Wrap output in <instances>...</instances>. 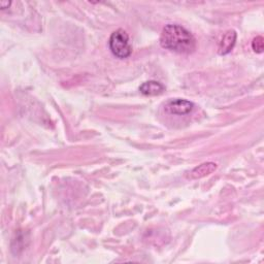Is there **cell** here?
Here are the masks:
<instances>
[{"label": "cell", "mask_w": 264, "mask_h": 264, "mask_svg": "<svg viewBox=\"0 0 264 264\" xmlns=\"http://www.w3.org/2000/svg\"><path fill=\"white\" fill-rule=\"evenodd\" d=\"M238 34L234 30H228L222 37L218 52L220 55H226L232 51V49L236 46Z\"/></svg>", "instance_id": "5"}, {"label": "cell", "mask_w": 264, "mask_h": 264, "mask_svg": "<svg viewBox=\"0 0 264 264\" xmlns=\"http://www.w3.org/2000/svg\"><path fill=\"white\" fill-rule=\"evenodd\" d=\"M160 45L166 50L179 54H191L196 49L193 34L178 24H168L162 29Z\"/></svg>", "instance_id": "1"}, {"label": "cell", "mask_w": 264, "mask_h": 264, "mask_svg": "<svg viewBox=\"0 0 264 264\" xmlns=\"http://www.w3.org/2000/svg\"><path fill=\"white\" fill-rule=\"evenodd\" d=\"M217 169V164L214 162H205L197 167H195L192 171L190 177L191 179H201L207 177V175L213 173Z\"/></svg>", "instance_id": "6"}, {"label": "cell", "mask_w": 264, "mask_h": 264, "mask_svg": "<svg viewBox=\"0 0 264 264\" xmlns=\"http://www.w3.org/2000/svg\"><path fill=\"white\" fill-rule=\"evenodd\" d=\"M139 91L144 96H157L165 91V87L157 81H148L140 85Z\"/></svg>", "instance_id": "4"}, {"label": "cell", "mask_w": 264, "mask_h": 264, "mask_svg": "<svg viewBox=\"0 0 264 264\" xmlns=\"http://www.w3.org/2000/svg\"><path fill=\"white\" fill-rule=\"evenodd\" d=\"M12 3H9V2H0V7H2L3 10H6V9H9L11 7Z\"/></svg>", "instance_id": "8"}, {"label": "cell", "mask_w": 264, "mask_h": 264, "mask_svg": "<svg viewBox=\"0 0 264 264\" xmlns=\"http://www.w3.org/2000/svg\"><path fill=\"white\" fill-rule=\"evenodd\" d=\"M165 111L171 115H179L184 116L190 114L194 109V103L181 98H175L168 100L164 105Z\"/></svg>", "instance_id": "3"}, {"label": "cell", "mask_w": 264, "mask_h": 264, "mask_svg": "<svg viewBox=\"0 0 264 264\" xmlns=\"http://www.w3.org/2000/svg\"><path fill=\"white\" fill-rule=\"evenodd\" d=\"M252 48L256 53H262L264 50V40L262 36H256L252 42Z\"/></svg>", "instance_id": "7"}, {"label": "cell", "mask_w": 264, "mask_h": 264, "mask_svg": "<svg viewBox=\"0 0 264 264\" xmlns=\"http://www.w3.org/2000/svg\"><path fill=\"white\" fill-rule=\"evenodd\" d=\"M109 49L111 53L119 59L128 58L132 53V47L129 43V36L123 29H118L111 33L109 37Z\"/></svg>", "instance_id": "2"}]
</instances>
